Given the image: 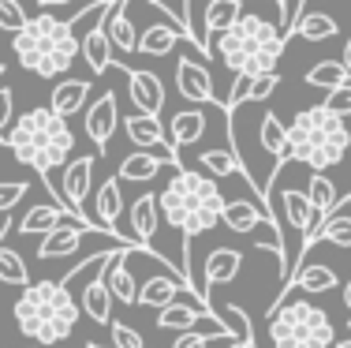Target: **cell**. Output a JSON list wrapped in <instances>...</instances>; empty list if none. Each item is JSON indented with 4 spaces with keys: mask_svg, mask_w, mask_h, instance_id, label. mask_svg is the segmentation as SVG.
<instances>
[{
    "mask_svg": "<svg viewBox=\"0 0 351 348\" xmlns=\"http://www.w3.org/2000/svg\"><path fill=\"white\" fill-rule=\"evenodd\" d=\"M239 266H243V255L236 247H217V251H210V259H206V288L236 281Z\"/></svg>",
    "mask_w": 351,
    "mask_h": 348,
    "instance_id": "25",
    "label": "cell"
},
{
    "mask_svg": "<svg viewBox=\"0 0 351 348\" xmlns=\"http://www.w3.org/2000/svg\"><path fill=\"white\" fill-rule=\"evenodd\" d=\"M299 292L306 296H317V292H332L337 288V270L325 266V262H299V277L291 281ZM288 296V292H284Z\"/></svg>",
    "mask_w": 351,
    "mask_h": 348,
    "instance_id": "27",
    "label": "cell"
},
{
    "mask_svg": "<svg viewBox=\"0 0 351 348\" xmlns=\"http://www.w3.org/2000/svg\"><path fill=\"white\" fill-rule=\"evenodd\" d=\"M213 314L221 318V326L228 329V337H232V341H239V345L254 348V329H250V318H247V311H243V308L228 303V308H217Z\"/></svg>",
    "mask_w": 351,
    "mask_h": 348,
    "instance_id": "35",
    "label": "cell"
},
{
    "mask_svg": "<svg viewBox=\"0 0 351 348\" xmlns=\"http://www.w3.org/2000/svg\"><path fill=\"white\" fill-rule=\"evenodd\" d=\"M176 90L187 102L213 105V76L206 71V64H198L195 56H176Z\"/></svg>",
    "mask_w": 351,
    "mask_h": 348,
    "instance_id": "10",
    "label": "cell"
},
{
    "mask_svg": "<svg viewBox=\"0 0 351 348\" xmlns=\"http://www.w3.org/2000/svg\"><path fill=\"white\" fill-rule=\"evenodd\" d=\"M299 19H303V0H277V30L284 41L295 34Z\"/></svg>",
    "mask_w": 351,
    "mask_h": 348,
    "instance_id": "41",
    "label": "cell"
},
{
    "mask_svg": "<svg viewBox=\"0 0 351 348\" xmlns=\"http://www.w3.org/2000/svg\"><path fill=\"white\" fill-rule=\"evenodd\" d=\"M23 198H27V180H0V218H8Z\"/></svg>",
    "mask_w": 351,
    "mask_h": 348,
    "instance_id": "43",
    "label": "cell"
},
{
    "mask_svg": "<svg viewBox=\"0 0 351 348\" xmlns=\"http://www.w3.org/2000/svg\"><path fill=\"white\" fill-rule=\"evenodd\" d=\"M0 79H4V64H0Z\"/></svg>",
    "mask_w": 351,
    "mask_h": 348,
    "instance_id": "55",
    "label": "cell"
},
{
    "mask_svg": "<svg viewBox=\"0 0 351 348\" xmlns=\"http://www.w3.org/2000/svg\"><path fill=\"white\" fill-rule=\"evenodd\" d=\"M317 240H325V244H337V247H351V218H348V213H337V210H332L329 218H325L322 225L314 229V236L306 240L303 251H311V244H317ZM299 259H303V255H299Z\"/></svg>",
    "mask_w": 351,
    "mask_h": 348,
    "instance_id": "33",
    "label": "cell"
},
{
    "mask_svg": "<svg viewBox=\"0 0 351 348\" xmlns=\"http://www.w3.org/2000/svg\"><path fill=\"white\" fill-rule=\"evenodd\" d=\"M135 247H123V251H112L101 270L105 285H108V296H112V303H138V281L131 277L128 270V259Z\"/></svg>",
    "mask_w": 351,
    "mask_h": 348,
    "instance_id": "12",
    "label": "cell"
},
{
    "mask_svg": "<svg viewBox=\"0 0 351 348\" xmlns=\"http://www.w3.org/2000/svg\"><path fill=\"white\" fill-rule=\"evenodd\" d=\"M228 348H247V345H239V341H228Z\"/></svg>",
    "mask_w": 351,
    "mask_h": 348,
    "instance_id": "52",
    "label": "cell"
},
{
    "mask_svg": "<svg viewBox=\"0 0 351 348\" xmlns=\"http://www.w3.org/2000/svg\"><path fill=\"white\" fill-rule=\"evenodd\" d=\"M79 56L90 64V71H105L108 64H112L116 53H112V41H108V34H105V23L94 27L86 38L79 41Z\"/></svg>",
    "mask_w": 351,
    "mask_h": 348,
    "instance_id": "29",
    "label": "cell"
},
{
    "mask_svg": "<svg viewBox=\"0 0 351 348\" xmlns=\"http://www.w3.org/2000/svg\"><path fill=\"white\" fill-rule=\"evenodd\" d=\"M105 34L112 41V53H138V30L135 23L128 19V0H116L108 4V15H105Z\"/></svg>",
    "mask_w": 351,
    "mask_h": 348,
    "instance_id": "16",
    "label": "cell"
},
{
    "mask_svg": "<svg viewBox=\"0 0 351 348\" xmlns=\"http://www.w3.org/2000/svg\"><path fill=\"white\" fill-rule=\"evenodd\" d=\"M221 221H224V225H228L232 232H243V236L258 232L262 225H265V229H277L273 213H269V210H262L258 202H247V198H228V202H224Z\"/></svg>",
    "mask_w": 351,
    "mask_h": 348,
    "instance_id": "14",
    "label": "cell"
},
{
    "mask_svg": "<svg viewBox=\"0 0 351 348\" xmlns=\"http://www.w3.org/2000/svg\"><path fill=\"white\" fill-rule=\"evenodd\" d=\"M12 45H15V56H19L23 68H30L41 79L68 76L75 56H79V38L71 34V27L49 19V15L30 19L27 30L12 38Z\"/></svg>",
    "mask_w": 351,
    "mask_h": 348,
    "instance_id": "6",
    "label": "cell"
},
{
    "mask_svg": "<svg viewBox=\"0 0 351 348\" xmlns=\"http://www.w3.org/2000/svg\"><path fill=\"white\" fill-rule=\"evenodd\" d=\"M344 308H348V318H351V281L344 285Z\"/></svg>",
    "mask_w": 351,
    "mask_h": 348,
    "instance_id": "50",
    "label": "cell"
},
{
    "mask_svg": "<svg viewBox=\"0 0 351 348\" xmlns=\"http://www.w3.org/2000/svg\"><path fill=\"white\" fill-rule=\"evenodd\" d=\"M86 94H90L86 82L68 79V82H60V86L53 90V102H49V109L60 116V120H64V116H75V113L86 109Z\"/></svg>",
    "mask_w": 351,
    "mask_h": 348,
    "instance_id": "30",
    "label": "cell"
},
{
    "mask_svg": "<svg viewBox=\"0 0 351 348\" xmlns=\"http://www.w3.org/2000/svg\"><path fill=\"white\" fill-rule=\"evenodd\" d=\"M224 202L228 198L221 195L217 180L195 169H172V180L157 195L165 221L183 232V277H187V266H191V240L221 225ZM187 285H191V277H187Z\"/></svg>",
    "mask_w": 351,
    "mask_h": 348,
    "instance_id": "1",
    "label": "cell"
},
{
    "mask_svg": "<svg viewBox=\"0 0 351 348\" xmlns=\"http://www.w3.org/2000/svg\"><path fill=\"white\" fill-rule=\"evenodd\" d=\"M161 169H165V161H157L154 154L138 150V154H128V157H123L116 176H120V180H131V184H146V180H154Z\"/></svg>",
    "mask_w": 351,
    "mask_h": 348,
    "instance_id": "34",
    "label": "cell"
},
{
    "mask_svg": "<svg viewBox=\"0 0 351 348\" xmlns=\"http://www.w3.org/2000/svg\"><path fill=\"white\" fill-rule=\"evenodd\" d=\"M27 23L30 19H27L19 0H0V30H12V38H15V34L27 30Z\"/></svg>",
    "mask_w": 351,
    "mask_h": 348,
    "instance_id": "42",
    "label": "cell"
},
{
    "mask_svg": "<svg viewBox=\"0 0 351 348\" xmlns=\"http://www.w3.org/2000/svg\"><path fill=\"white\" fill-rule=\"evenodd\" d=\"M258 143H262V150L273 157L277 165H288L291 161V143H288V128L280 124V116L265 113L262 124H258Z\"/></svg>",
    "mask_w": 351,
    "mask_h": 348,
    "instance_id": "21",
    "label": "cell"
},
{
    "mask_svg": "<svg viewBox=\"0 0 351 348\" xmlns=\"http://www.w3.org/2000/svg\"><path fill=\"white\" fill-rule=\"evenodd\" d=\"M288 143H291V157L299 165H306L311 172H325L348 157L351 128L340 116H332L322 105H314V109H303L288 124Z\"/></svg>",
    "mask_w": 351,
    "mask_h": 348,
    "instance_id": "5",
    "label": "cell"
},
{
    "mask_svg": "<svg viewBox=\"0 0 351 348\" xmlns=\"http://www.w3.org/2000/svg\"><path fill=\"white\" fill-rule=\"evenodd\" d=\"M337 348H351V341H340V345H337Z\"/></svg>",
    "mask_w": 351,
    "mask_h": 348,
    "instance_id": "53",
    "label": "cell"
},
{
    "mask_svg": "<svg viewBox=\"0 0 351 348\" xmlns=\"http://www.w3.org/2000/svg\"><path fill=\"white\" fill-rule=\"evenodd\" d=\"M68 218H75L68 206H60V202H38V206H30V210L19 218V232H23V236H49V232L60 229ZM75 221H79V218H75ZM79 225H86V221H79ZM86 229H94V225H86ZM97 232H101V229H97Z\"/></svg>",
    "mask_w": 351,
    "mask_h": 348,
    "instance_id": "13",
    "label": "cell"
},
{
    "mask_svg": "<svg viewBox=\"0 0 351 348\" xmlns=\"http://www.w3.org/2000/svg\"><path fill=\"white\" fill-rule=\"evenodd\" d=\"M277 86H280V76H262V79H250L247 102H265V97H269Z\"/></svg>",
    "mask_w": 351,
    "mask_h": 348,
    "instance_id": "46",
    "label": "cell"
},
{
    "mask_svg": "<svg viewBox=\"0 0 351 348\" xmlns=\"http://www.w3.org/2000/svg\"><path fill=\"white\" fill-rule=\"evenodd\" d=\"M79 318H82L79 296H71L60 281H34L15 300V326L27 337H34L38 345L68 341Z\"/></svg>",
    "mask_w": 351,
    "mask_h": 348,
    "instance_id": "2",
    "label": "cell"
},
{
    "mask_svg": "<svg viewBox=\"0 0 351 348\" xmlns=\"http://www.w3.org/2000/svg\"><path fill=\"white\" fill-rule=\"evenodd\" d=\"M348 79V71H344V64L340 60H322V64H314L311 71H306V86H317V90H337V86H344Z\"/></svg>",
    "mask_w": 351,
    "mask_h": 348,
    "instance_id": "37",
    "label": "cell"
},
{
    "mask_svg": "<svg viewBox=\"0 0 351 348\" xmlns=\"http://www.w3.org/2000/svg\"><path fill=\"white\" fill-rule=\"evenodd\" d=\"M0 281H4V285H19V288L30 285V270H27V262H23V255L12 251V247H4V244H0Z\"/></svg>",
    "mask_w": 351,
    "mask_h": 348,
    "instance_id": "38",
    "label": "cell"
},
{
    "mask_svg": "<svg viewBox=\"0 0 351 348\" xmlns=\"http://www.w3.org/2000/svg\"><path fill=\"white\" fill-rule=\"evenodd\" d=\"M284 45H288V41L280 38L277 23L262 19V15H243L228 34L217 38V53L228 64V71L247 76V79L277 76Z\"/></svg>",
    "mask_w": 351,
    "mask_h": 348,
    "instance_id": "4",
    "label": "cell"
},
{
    "mask_svg": "<svg viewBox=\"0 0 351 348\" xmlns=\"http://www.w3.org/2000/svg\"><path fill=\"white\" fill-rule=\"evenodd\" d=\"M202 169L210 172L213 180H224V176H239L243 172V161H239L236 150H202Z\"/></svg>",
    "mask_w": 351,
    "mask_h": 348,
    "instance_id": "36",
    "label": "cell"
},
{
    "mask_svg": "<svg viewBox=\"0 0 351 348\" xmlns=\"http://www.w3.org/2000/svg\"><path fill=\"white\" fill-rule=\"evenodd\" d=\"M123 195H120V184L116 176H108L101 187H97V229L108 232V236H120V218H123Z\"/></svg>",
    "mask_w": 351,
    "mask_h": 348,
    "instance_id": "18",
    "label": "cell"
},
{
    "mask_svg": "<svg viewBox=\"0 0 351 348\" xmlns=\"http://www.w3.org/2000/svg\"><path fill=\"white\" fill-rule=\"evenodd\" d=\"M206 135V113H172L169 128H165V139H169V146L176 150V146H195L198 139Z\"/></svg>",
    "mask_w": 351,
    "mask_h": 348,
    "instance_id": "23",
    "label": "cell"
},
{
    "mask_svg": "<svg viewBox=\"0 0 351 348\" xmlns=\"http://www.w3.org/2000/svg\"><path fill=\"white\" fill-rule=\"evenodd\" d=\"M180 288H191L183 277H169V273H157V277H146L138 285V303H146V308H157V311H165V308H172L176 303V292Z\"/></svg>",
    "mask_w": 351,
    "mask_h": 348,
    "instance_id": "20",
    "label": "cell"
},
{
    "mask_svg": "<svg viewBox=\"0 0 351 348\" xmlns=\"http://www.w3.org/2000/svg\"><path fill=\"white\" fill-rule=\"evenodd\" d=\"M90 184H94V157H75V161L64 169L60 184H53L49 192H56V202L68 206L79 221H86V225H94V221L86 218V198H90ZM97 229V225H94Z\"/></svg>",
    "mask_w": 351,
    "mask_h": 348,
    "instance_id": "8",
    "label": "cell"
},
{
    "mask_svg": "<svg viewBox=\"0 0 351 348\" xmlns=\"http://www.w3.org/2000/svg\"><path fill=\"white\" fill-rule=\"evenodd\" d=\"M108 334H112V348H146V345H142V337L131 326H123V322H112Z\"/></svg>",
    "mask_w": 351,
    "mask_h": 348,
    "instance_id": "45",
    "label": "cell"
},
{
    "mask_svg": "<svg viewBox=\"0 0 351 348\" xmlns=\"http://www.w3.org/2000/svg\"><path fill=\"white\" fill-rule=\"evenodd\" d=\"M79 308L90 322L97 326H112V296H108V285L105 277H94L86 288L79 292Z\"/></svg>",
    "mask_w": 351,
    "mask_h": 348,
    "instance_id": "22",
    "label": "cell"
},
{
    "mask_svg": "<svg viewBox=\"0 0 351 348\" xmlns=\"http://www.w3.org/2000/svg\"><path fill=\"white\" fill-rule=\"evenodd\" d=\"M306 198H311V206H314V213L317 218H329L332 210L340 206V195H337V184H332L325 172H311V180H306Z\"/></svg>",
    "mask_w": 351,
    "mask_h": 348,
    "instance_id": "32",
    "label": "cell"
},
{
    "mask_svg": "<svg viewBox=\"0 0 351 348\" xmlns=\"http://www.w3.org/2000/svg\"><path fill=\"white\" fill-rule=\"evenodd\" d=\"M322 109L325 113H332V116H351V82H344V86H337V90H329L325 94V102H322Z\"/></svg>",
    "mask_w": 351,
    "mask_h": 348,
    "instance_id": "44",
    "label": "cell"
},
{
    "mask_svg": "<svg viewBox=\"0 0 351 348\" xmlns=\"http://www.w3.org/2000/svg\"><path fill=\"white\" fill-rule=\"evenodd\" d=\"M344 210H348V218H351V195H348V202H344Z\"/></svg>",
    "mask_w": 351,
    "mask_h": 348,
    "instance_id": "51",
    "label": "cell"
},
{
    "mask_svg": "<svg viewBox=\"0 0 351 348\" xmlns=\"http://www.w3.org/2000/svg\"><path fill=\"white\" fill-rule=\"evenodd\" d=\"M273 348H332V322L317 303L284 296L269 308Z\"/></svg>",
    "mask_w": 351,
    "mask_h": 348,
    "instance_id": "7",
    "label": "cell"
},
{
    "mask_svg": "<svg viewBox=\"0 0 351 348\" xmlns=\"http://www.w3.org/2000/svg\"><path fill=\"white\" fill-rule=\"evenodd\" d=\"M128 218H131V232H135V240L146 247V240H154L157 236V225H161V206H157V195L154 192L138 195L135 202H131Z\"/></svg>",
    "mask_w": 351,
    "mask_h": 348,
    "instance_id": "19",
    "label": "cell"
},
{
    "mask_svg": "<svg viewBox=\"0 0 351 348\" xmlns=\"http://www.w3.org/2000/svg\"><path fill=\"white\" fill-rule=\"evenodd\" d=\"M243 19V0H210L206 4V34H228L236 23Z\"/></svg>",
    "mask_w": 351,
    "mask_h": 348,
    "instance_id": "28",
    "label": "cell"
},
{
    "mask_svg": "<svg viewBox=\"0 0 351 348\" xmlns=\"http://www.w3.org/2000/svg\"><path fill=\"white\" fill-rule=\"evenodd\" d=\"M295 34L306 38V41H329V38H337V19H332V15H322V12H311V15L299 19Z\"/></svg>",
    "mask_w": 351,
    "mask_h": 348,
    "instance_id": "39",
    "label": "cell"
},
{
    "mask_svg": "<svg viewBox=\"0 0 351 348\" xmlns=\"http://www.w3.org/2000/svg\"><path fill=\"white\" fill-rule=\"evenodd\" d=\"M198 322H217L213 311H198V308H187V303H172V308L157 311V329H191Z\"/></svg>",
    "mask_w": 351,
    "mask_h": 348,
    "instance_id": "31",
    "label": "cell"
},
{
    "mask_svg": "<svg viewBox=\"0 0 351 348\" xmlns=\"http://www.w3.org/2000/svg\"><path fill=\"white\" fill-rule=\"evenodd\" d=\"M180 30L172 27V23H154V27H146L138 34V53L142 56H172L176 45H180Z\"/></svg>",
    "mask_w": 351,
    "mask_h": 348,
    "instance_id": "26",
    "label": "cell"
},
{
    "mask_svg": "<svg viewBox=\"0 0 351 348\" xmlns=\"http://www.w3.org/2000/svg\"><path fill=\"white\" fill-rule=\"evenodd\" d=\"M183 38L195 41V49L210 53V34H206V8L187 4V30H183Z\"/></svg>",
    "mask_w": 351,
    "mask_h": 348,
    "instance_id": "40",
    "label": "cell"
},
{
    "mask_svg": "<svg viewBox=\"0 0 351 348\" xmlns=\"http://www.w3.org/2000/svg\"><path fill=\"white\" fill-rule=\"evenodd\" d=\"M116 120H120V102L112 90H105L94 105H86V135L97 146V154L108 146V139L116 135Z\"/></svg>",
    "mask_w": 351,
    "mask_h": 348,
    "instance_id": "11",
    "label": "cell"
},
{
    "mask_svg": "<svg viewBox=\"0 0 351 348\" xmlns=\"http://www.w3.org/2000/svg\"><path fill=\"white\" fill-rule=\"evenodd\" d=\"M86 348H105V345H94V341H90V345H86Z\"/></svg>",
    "mask_w": 351,
    "mask_h": 348,
    "instance_id": "54",
    "label": "cell"
},
{
    "mask_svg": "<svg viewBox=\"0 0 351 348\" xmlns=\"http://www.w3.org/2000/svg\"><path fill=\"white\" fill-rule=\"evenodd\" d=\"M340 64H344V71H348V79H351V38H348V45H344V56H340Z\"/></svg>",
    "mask_w": 351,
    "mask_h": 348,
    "instance_id": "49",
    "label": "cell"
},
{
    "mask_svg": "<svg viewBox=\"0 0 351 348\" xmlns=\"http://www.w3.org/2000/svg\"><path fill=\"white\" fill-rule=\"evenodd\" d=\"M277 210H280L284 225L295 229L299 236H303V247H306V240L314 236L317 225H322V218L314 213V206H311V198H306V192H299V187H284V192L277 195Z\"/></svg>",
    "mask_w": 351,
    "mask_h": 348,
    "instance_id": "9",
    "label": "cell"
},
{
    "mask_svg": "<svg viewBox=\"0 0 351 348\" xmlns=\"http://www.w3.org/2000/svg\"><path fill=\"white\" fill-rule=\"evenodd\" d=\"M12 109H15L12 90H4V86H0V143H4V128L12 124Z\"/></svg>",
    "mask_w": 351,
    "mask_h": 348,
    "instance_id": "47",
    "label": "cell"
},
{
    "mask_svg": "<svg viewBox=\"0 0 351 348\" xmlns=\"http://www.w3.org/2000/svg\"><path fill=\"white\" fill-rule=\"evenodd\" d=\"M123 131H128V139L138 146V150H157L161 143H169L165 139V128L157 116H142V113H131L123 116Z\"/></svg>",
    "mask_w": 351,
    "mask_h": 348,
    "instance_id": "24",
    "label": "cell"
},
{
    "mask_svg": "<svg viewBox=\"0 0 351 348\" xmlns=\"http://www.w3.org/2000/svg\"><path fill=\"white\" fill-rule=\"evenodd\" d=\"M206 345H210V334H202V329H191V334L176 337L172 348H206Z\"/></svg>",
    "mask_w": 351,
    "mask_h": 348,
    "instance_id": "48",
    "label": "cell"
},
{
    "mask_svg": "<svg viewBox=\"0 0 351 348\" xmlns=\"http://www.w3.org/2000/svg\"><path fill=\"white\" fill-rule=\"evenodd\" d=\"M86 236H94L90 229H82V225H60V229H53L45 240L38 244V259H64V255H75L82 247V240ZM108 236V232H105Z\"/></svg>",
    "mask_w": 351,
    "mask_h": 348,
    "instance_id": "17",
    "label": "cell"
},
{
    "mask_svg": "<svg viewBox=\"0 0 351 348\" xmlns=\"http://www.w3.org/2000/svg\"><path fill=\"white\" fill-rule=\"evenodd\" d=\"M128 94H131V102H135V109L142 116H157L165 109V86H161V79H157L154 71H135L131 68L128 71Z\"/></svg>",
    "mask_w": 351,
    "mask_h": 348,
    "instance_id": "15",
    "label": "cell"
},
{
    "mask_svg": "<svg viewBox=\"0 0 351 348\" xmlns=\"http://www.w3.org/2000/svg\"><path fill=\"white\" fill-rule=\"evenodd\" d=\"M8 150L19 157L23 165L38 169L41 176H53L75 150V135L68 120H60L53 109H30L4 131Z\"/></svg>",
    "mask_w": 351,
    "mask_h": 348,
    "instance_id": "3",
    "label": "cell"
}]
</instances>
